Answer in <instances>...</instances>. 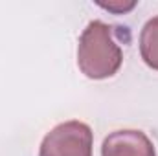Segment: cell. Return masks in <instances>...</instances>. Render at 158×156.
<instances>
[{
    "mask_svg": "<svg viewBox=\"0 0 158 156\" xmlns=\"http://www.w3.org/2000/svg\"><path fill=\"white\" fill-rule=\"evenodd\" d=\"M123 55L112 39V30L101 20H92L83 31L77 46V64L90 79L112 77L121 66Z\"/></svg>",
    "mask_w": 158,
    "mask_h": 156,
    "instance_id": "1",
    "label": "cell"
},
{
    "mask_svg": "<svg viewBox=\"0 0 158 156\" xmlns=\"http://www.w3.org/2000/svg\"><path fill=\"white\" fill-rule=\"evenodd\" d=\"M39 156H92L90 127L83 121L57 125L44 136Z\"/></svg>",
    "mask_w": 158,
    "mask_h": 156,
    "instance_id": "2",
    "label": "cell"
},
{
    "mask_svg": "<svg viewBox=\"0 0 158 156\" xmlns=\"http://www.w3.org/2000/svg\"><path fill=\"white\" fill-rule=\"evenodd\" d=\"M101 156H156V151L142 130H116L103 140Z\"/></svg>",
    "mask_w": 158,
    "mask_h": 156,
    "instance_id": "3",
    "label": "cell"
},
{
    "mask_svg": "<svg viewBox=\"0 0 158 156\" xmlns=\"http://www.w3.org/2000/svg\"><path fill=\"white\" fill-rule=\"evenodd\" d=\"M140 53L149 68L158 70V17L147 20L140 33Z\"/></svg>",
    "mask_w": 158,
    "mask_h": 156,
    "instance_id": "4",
    "label": "cell"
},
{
    "mask_svg": "<svg viewBox=\"0 0 158 156\" xmlns=\"http://www.w3.org/2000/svg\"><path fill=\"white\" fill-rule=\"evenodd\" d=\"M99 6L109 9V11H112V13H125V11L132 9L136 6V2H129V4H121V2H109V4H105V2H99Z\"/></svg>",
    "mask_w": 158,
    "mask_h": 156,
    "instance_id": "5",
    "label": "cell"
}]
</instances>
